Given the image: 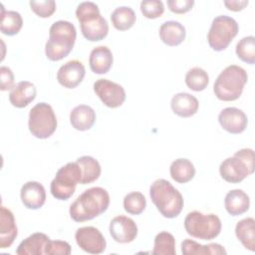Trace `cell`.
I'll use <instances>...</instances> for the list:
<instances>
[{"instance_id": "5b68a950", "label": "cell", "mask_w": 255, "mask_h": 255, "mask_svg": "<svg viewBox=\"0 0 255 255\" xmlns=\"http://www.w3.org/2000/svg\"><path fill=\"white\" fill-rule=\"evenodd\" d=\"M246 71L237 65L226 67L216 78L213 92L220 101L231 102L240 98L247 83Z\"/></svg>"}, {"instance_id": "4316f807", "label": "cell", "mask_w": 255, "mask_h": 255, "mask_svg": "<svg viewBox=\"0 0 255 255\" xmlns=\"http://www.w3.org/2000/svg\"><path fill=\"white\" fill-rule=\"evenodd\" d=\"M171 178L178 183H186L195 175V167L187 158H177L173 160L169 167Z\"/></svg>"}, {"instance_id": "74e56055", "label": "cell", "mask_w": 255, "mask_h": 255, "mask_svg": "<svg viewBox=\"0 0 255 255\" xmlns=\"http://www.w3.org/2000/svg\"><path fill=\"white\" fill-rule=\"evenodd\" d=\"M166 3L169 10L175 14H184L190 11L194 5L193 0H168Z\"/></svg>"}, {"instance_id": "8d00e7d4", "label": "cell", "mask_w": 255, "mask_h": 255, "mask_svg": "<svg viewBox=\"0 0 255 255\" xmlns=\"http://www.w3.org/2000/svg\"><path fill=\"white\" fill-rule=\"evenodd\" d=\"M71 251V245L62 240H49L44 248V253L47 255H69Z\"/></svg>"}, {"instance_id": "7402d4cb", "label": "cell", "mask_w": 255, "mask_h": 255, "mask_svg": "<svg viewBox=\"0 0 255 255\" xmlns=\"http://www.w3.org/2000/svg\"><path fill=\"white\" fill-rule=\"evenodd\" d=\"M226 211L232 215L237 216L245 213L250 206L249 196L242 189H233L227 192L224 199Z\"/></svg>"}, {"instance_id": "277c9868", "label": "cell", "mask_w": 255, "mask_h": 255, "mask_svg": "<svg viewBox=\"0 0 255 255\" xmlns=\"http://www.w3.org/2000/svg\"><path fill=\"white\" fill-rule=\"evenodd\" d=\"M76 17L81 25L83 36L91 42H98L107 37L109 24L101 15L98 5L94 2H82L76 10Z\"/></svg>"}, {"instance_id": "83f0119b", "label": "cell", "mask_w": 255, "mask_h": 255, "mask_svg": "<svg viewBox=\"0 0 255 255\" xmlns=\"http://www.w3.org/2000/svg\"><path fill=\"white\" fill-rule=\"evenodd\" d=\"M76 162L79 164L82 171L81 184H89L96 181L101 175V165L97 159L90 155H84L77 158Z\"/></svg>"}, {"instance_id": "ac0fdd59", "label": "cell", "mask_w": 255, "mask_h": 255, "mask_svg": "<svg viewBox=\"0 0 255 255\" xmlns=\"http://www.w3.org/2000/svg\"><path fill=\"white\" fill-rule=\"evenodd\" d=\"M37 90L33 83L21 81L17 83L9 94V101L15 108L22 109L27 107L36 98Z\"/></svg>"}, {"instance_id": "484cf974", "label": "cell", "mask_w": 255, "mask_h": 255, "mask_svg": "<svg viewBox=\"0 0 255 255\" xmlns=\"http://www.w3.org/2000/svg\"><path fill=\"white\" fill-rule=\"evenodd\" d=\"M235 234L242 245L250 250L255 251V220L252 217L244 218L237 222Z\"/></svg>"}, {"instance_id": "ffe728a7", "label": "cell", "mask_w": 255, "mask_h": 255, "mask_svg": "<svg viewBox=\"0 0 255 255\" xmlns=\"http://www.w3.org/2000/svg\"><path fill=\"white\" fill-rule=\"evenodd\" d=\"M114 62L112 51L107 46H99L92 50L89 64L92 72L98 75L107 74Z\"/></svg>"}, {"instance_id": "8fae6325", "label": "cell", "mask_w": 255, "mask_h": 255, "mask_svg": "<svg viewBox=\"0 0 255 255\" xmlns=\"http://www.w3.org/2000/svg\"><path fill=\"white\" fill-rule=\"evenodd\" d=\"M254 168L255 167L248 164L243 158L234 154L221 162L219 172L225 181L230 183H239L248 175L252 174L254 172Z\"/></svg>"}, {"instance_id": "4dcf8cb0", "label": "cell", "mask_w": 255, "mask_h": 255, "mask_svg": "<svg viewBox=\"0 0 255 255\" xmlns=\"http://www.w3.org/2000/svg\"><path fill=\"white\" fill-rule=\"evenodd\" d=\"M175 239L167 231L159 232L154 238L153 255H175Z\"/></svg>"}, {"instance_id": "2e32d148", "label": "cell", "mask_w": 255, "mask_h": 255, "mask_svg": "<svg viewBox=\"0 0 255 255\" xmlns=\"http://www.w3.org/2000/svg\"><path fill=\"white\" fill-rule=\"evenodd\" d=\"M20 197L28 209H39L46 201V190L38 181H27L21 187Z\"/></svg>"}, {"instance_id": "1f68e13d", "label": "cell", "mask_w": 255, "mask_h": 255, "mask_svg": "<svg viewBox=\"0 0 255 255\" xmlns=\"http://www.w3.org/2000/svg\"><path fill=\"white\" fill-rule=\"evenodd\" d=\"M209 83L208 74L199 67H194L188 70L185 75V84L186 86L194 91V92H201L206 89Z\"/></svg>"}, {"instance_id": "5bb4252c", "label": "cell", "mask_w": 255, "mask_h": 255, "mask_svg": "<svg viewBox=\"0 0 255 255\" xmlns=\"http://www.w3.org/2000/svg\"><path fill=\"white\" fill-rule=\"evenodd\" d=\"M218 122L223 129L233 134L243 132L248 125V119L245 113L235 107L223 109L218 115Z\"/></svg>"}, {"instance_id": "44dd1931", "label": "cell", "mask_w": 255, "mask_h": 255, "mask_svg": "<svg viewBox=\"0 0 255 255\" xmlns=\"http://www.w3.org/2000/svg\"><path fill=\"white\" fill-rule=\"evenodd\" d=\"M96 122V113L90 106L79 105L70 113V123L72 127L80 131L92 128Z\"/></svg>"}, {"instance_id": "d590c367", "label": "cell", "mask_w": 255, "mask_h": 255, "mask_svg": "<svg viewBox=\"0 0 255 255\" xmlns=\"http://www.w3.org/2000/svg\"><path fill=\"white\" fill-rule=\"evenodd\" d=\"M30 7L37 16L41 18H49L56 11V2L54 0L30 1Z\"/></svg>"}, {"instance_id": "7a4b0ae2", "label": "cell", "mask_w": 255, "mask_h": 255, "mask_svg": "<svg viewBox=\"0 0 255 255\" xmlns=\"http://www.w3.org/2000/svg\"><path fill=\"white\" fill-rule=\"evenodd\" d=\"M76 38L77 31L71 22L56 21L49 30V39L45 45L46 57L53 62L64 59L73 50Z\"/></svg>"}, {"instance_id": "3957f363", "label": "cell", "mask_w": 255, "mask_h": 255, "mask_svg": "<svg viewBox=\"0 0 255 255\" xmlns=\"http://www.w3.org/2000/svg\"><path fill=\"white\" fill-rule=\"evenodd\" d=\"M151 201L165 218L178 216L183 208V197L181 193L166 179L154 180L149 187Z\"/></svg>"}, {"instance_id": "d6986e66", "label": "cell", "mask_w": 255, "mask_h": 255, "mask_svg": "<svg viewBox=\"0 0 255 255\" xmlns=\"http://www.w3.org/2000/svg\"><path fill=\"white\" fill-rule=\"evenodd\" d=\"M170 107L175 115L181 118H189L197 113L199 103L194 96L188 93H178L172 97Z\"/></svg>"}, {"instance_id": "e575fe53", "label": "cell", "mask_w": 255, "mask_h": 255, "mask_svg": "<svg viewBox=\"0 0 255 255\" xmlns=\"http://www.w3.org/2000/svg\"><path fill=\"white\" fill-rule=\"evenodd\" d=\"M140 11L145 18L155 19L163 14L164 6L159 0H144L140 2Z\"/></svg>"}, {"instance_id": "f546056e", "label": "cell", "mask_w": 255, "mask_h": 255, "mask_svg": "<svg viewBox=\"0 0 255 255\" xmlns=\"http://www.w3.org/2000/svg\"><path fill=\"white\" fill-rule=\"evenodd\" d=\"M23 26V19L16 11H6L2 6L0 30L4 35L13 36L19 33Z\"/></svg>"}, {"instance_id": "836d02e7", "label": "cell", "mask_w": 255, "mask_h": 255, "mask_svg": "<svg viewBox=\"0 0 255 255\" xmlns=\"http://www.w3.org/2000/svg\"><path fill=\"white\" fill-rule=\"evenodd\" d=\"M146 207V199L141 192L132 191L128 193L124 198V208L125 210L133 215H138Z\"/></svg>"}, {"instance_id": "9a60e30c", "label": "cell", "mask_w": 255, "mask_h": 255, "mask_svg": "<svg viewBox=\"0 0 255 255\" xmlns=\"http://www.w3.org/2000/svg\"><path fill=\"white\" fill-rule=\"evenodd\" d=\"M86 69L82 62L71 60L60 67L57 72V80L61 86L67 89H74L84 80Z\"/></svg>"}, {"instance_id": "cb8c5ba5", "label": "cell", "mask_w": 255, "mask_h": 255, "mask_svg": "<svg viewBox=\"0 0 255 255\" xmlns=\"http://www.w3.org/2000/svg\"><path fill=\"white\" fill-rule=\"evenodd\" d=\"M50 238L41 232H36L24 239L17 247L16 253L18 255H42L44 248Z\"/></svg>"}, {"instance_id": "4fadbf2b", "label": "cell", "mask_w": 255, "mask_h": 255, "mask_svg": "<svg viewBox=\"0 0 255 255\" xmlns=\"http://www.w3.org/2000/svg\"><path fill=\"white\" fill-rule=\"evenodd\" d=\"M110 234L112 238L119 243L132 242L137 235V226L135 222L125 215H119L110 222Z\"/></svg>"}, {"instance_id": "ab89813d", "label": "cell", "mask_w": 255, "mask_h": 255, "mask_svg": "<svg viewBox=\"0 0 255 255\" xmlns=\"http://www.w3.org/2000/svg\"><path fill=\"white\" fill-rule=\"evenodd\" d=\"M224 5L226 6V8L230 11H234V12H238L243 10L247 5H248V1L243 0V1H224Z\"/></svg>"}, {"instance_id": "603a6c76", "label": "cell", "mask_w": 255, "mask_h": 255, "mask_svg": "<svg viewBox=\"0 0 255 255\" xmlns=\"http://www.w3.org/2000/svg\"><path fill=\"white\" fill-rule=\"evenodd\" d=\"M186 36L185 28L177 21H166L159 28L160 40L167 46H178Z\"/></svg>"}, {"instance_id": "6da1fadb", "label": "cell", "mask_w": 255, "mask_h": 255, "mask_svg": "<svg viewBox=\"0 0 255 255\" xmlns=\"http://www.w3.org/2000/svg\"><path fill=\"white\" fill-rule=\"evenodd\" d=\"M110 205L109 192L103 187H91L80 194L71 204L69 212L76 222L92 220L100 216Z\"/></svg>"}, {"instance_id": "9c48e42d", "label": "cell", "mask_w": 255, "mask_h": 255, "mask_svg": "<svg viewBox=\"0 0 255 255\" xmlns=\"http://www.w3.org/2000/svg\"><path fill=\"white\" fill-rule=\"evenodd\" d=\"M238 30V24L232 17L226 15L215 17L207 34L210 48L217 52L225 50L237 36Z\"/></svg>"}, {"instance_id": "52a82bcc", "label": "cell", "mask_w": 255, "mask_h": 255, "mask_svg": "<svg viewBox=\"0 0 255 255\" xmlns=\"http://www.w3.org/2000/svg\"><path fill=\"white\" fill-rule=\"evenodd\" d=\"M82 171L79 164L68 162L56 173L51 182L50 190L52 195L59 200H68L75 192L78 183H81Z\"/></svg>"}, {"instance_id": "e0dca14e", "label": "cell", "mask_w": 255, "mask_h": 255, "mask_svg": "<svg viewBox=\"0 0 255 255\" xmlns=\"http://www.w3.org/2000/svg\"><path fill=\"white\" fill-rule=\"evenodd\" d=\"M18 235V229L12 211L5 206L0 208V248L10 247Z\"/></svg>"}, {"instance_id": "ba28073f", "label": "cell", "mask_w": 255, "mask_h": 255, "mask_svg": "<svg viewBox=\"0 0 255 255\" xmlns=\"http://www.w3.org/2000/svg\"><path fill=\"white\" fill-rule=\"evenodd\" d=\"M28 127L35 137L41 139L50 137L57 128V118L52 107L47 103L35 105L29 113Z\"/></svg>"}, {"instance_id": "8992f818", "label": "cell", "mask_w": 255, "mask_h": 255, "mask_svg": "<svg viewBox=\"0 0 255 255\" xmlns=\"http://www.w3.org/2000/svg\"><path fill=\"white\" fill-rule=\"evenodd\" d=\"M184 228L191 237L201 240H212L220 234L222 224L216 214H203L200 211L194 210L186 215Z\"/></svg>"}, {"instance_id": "7c38bea8", "label": "cell", "mask_w": 255, "mask_h": 255, "mask_svg": "<svg viewBox=\"0 0 255 255\" xmlns=\"http://www.w3.org/2000/svg\"><path fill=\"white\" fill-rule=\"evenodd\" d=\"M75 239L79 247L90 254H101L107 247L104 235L94 226L78 228L75 233Z\"/></svg>"}, {"instance_id": "f1b7e54d", "label": "cell", "mask_w": 255, "mask_h": 255, "mask_svg": "<svg viewBox=\"0 0 255 255\" xmlns=\"http://www.w3.org/2000/svg\"><path fill=\"white\" fill-rule=\"evenodd\" d=\"M136 16L130 7L122 6L116 8L112 15L111 21L113 26L119 31H126L130 29L135 23Z\"/></svg>"}, {"instance_id": "f35d334b", "label": "cell", "mask_w": 255, "mask_h": 255, "mask_svg": "<svg viewBox=\"0 0 255 255\" xmlns=\"http://www.w3.org/2000/svg\"><path fill=\"white\" fill-rule=\"evenodd\" d=\"M0 80H1V91L12 90L14 85V75L10 68L6 66H2L0 68Z\"/></svg>"}, {"instance_id": "d6a6232c", "label": "cell", "mask_w": 255, "mask_h": 255, "mask_svg": "<svg viewBox=\"0 0 255 255\" xmlns=\"http://www.w3.org/2000/svg\"><path fill=\"white\" fill-rule=\"evenodd\" d=\"M235 52L241 61L253 65L255 63V38L253 36L242 38L237 43Z\"/></svg>"}, {"instance_id": "d4e9b609", "label": "cell", "mask_w": 255, "mask_h": 255, "mask_svg": "<svg viewBox=\"0 0 255 255\" xmlns=\"http://www.w3.org/2000/svg\"><path fill=\"white\" fill-rule=\"evenodd\" d=\"M181 253L183 255H221L226 254V250L217 243L202 245L194 240L185 239L181 242Z\"/></svg>"}, {"instance_id": "30bf717a", "label": "cell", "mask_w": 255, "mask_h": 255, "mask_svg": "<svg viewBox=\"0 0 255 255\" xmlns=\"http://www.w3.org/2000/svg\"><path fill=\"white\" fill-rule=\"evenodd\" d=\"M94 92L109 108L115 109L121 107L126 101L125 89L108 79H99L94 83Z\"/></svg>"}]
</instances>
